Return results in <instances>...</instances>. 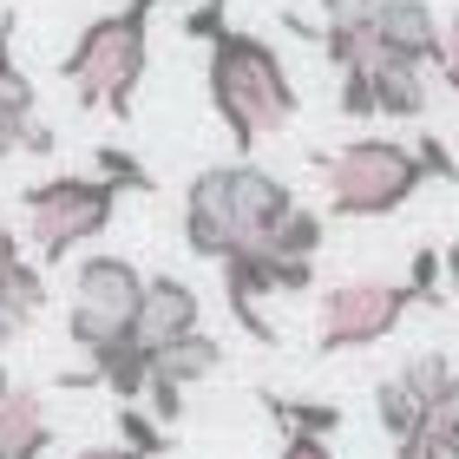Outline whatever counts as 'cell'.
<instances>
[{"label": "cell", "mask_w": 459, "mask_h": 459, "mask_svg": "<svg viewBox=\"0 0 459 459\" xmlns=\"http://www.w3.org/2000/svg\"><path fill=\"white\" fill-rule=\"evenodd\" d=\"M204 86H211V106L223 118V132L237 138V152L249 158L263 138L289 132V118L302 112V92L289 79L282 53L269 39L243 33V27H223L211 39V66H204Z\"/></svg>", "instance_id": "cell-1"}, {"label": "cell", "mask_w": 459, "mask_h": 459, "mask_svg": "<svg viewBox=\"0 0 459 459\" xmlns=\"http://www.w3.org/2000/svg\"><path fill=\"white\" fill-rule=\"evenodd\" d=\"M144 66H152V7L132 0V7H118V13H99L92 27L73 39V53L59 59V79L73 86V99L86 112L132 118Z\"/></svg>", "instance_id": "cell-2"}, {"label": "cell", "mask_w": 459, "mask_h": 459, "mask_svg": "<svg viewBox=\"0 0 459 459\" xmlns=\"http://www.w3.org/2000/svg\"><path fill=\"white\" fill-rule=\"evenodd\" d=\"M316 164H322V184H328V211L348 217V223H374V217L407 211L427 184L413 144H401V138H348L342 152H328Z\"/></svg>", "instance_id": "cell-3"}, {"label": "cell", "mask_w": 459, "mask_h": 459, "mask_svg": "<svg viewBox=\"0 0 459 459\" xmlns=\"http://www.w3.org/2000/svg\"><path fill=\"white\" fill-rule=\"evenodd\" d=\"M20 217H27V249L39 269L66 263L73 249H86L92 237H106L112 217H118V191L99 178H79V171H59V178H39L20 191Z\"/></svg>", "instance_id": "cell-4"}, {"label": "cell", "mask_w": 459, "mask_h": 459, "mask_svg": "<svg viewBox=\"0 0 459 459\" xmlns=\"http://www.w3.org/2000/svg\"><path fill=\"white\" fill-rule=\"evenodd\" d=\"M138 296H144V269L132 256H86L73 269V308H66V335L73 348L99 361L106 348H118L132 335V316H138Z\"/></svg>", "instance_id": "cell-5"}, {"label": "cell", "mask_w": 459, "mask_h": 459, "mask_svg": "<svg viewBox=\"0 0 459 459\" xmlns=\"http://www.w3.org/2000/svg\"><path fill=\"white\" fill-rule=\"evenodd\" d=\"M413 302L420 296H413L407 282H387V276H348L335 289H322V302H316V354H354V348L387 342Z\"/></svg>", "instance_id": "cell-6"}, {"label": "cell", "mask_w": 459, "mask_h": 459, "mask_svg": "<svg viewBox=\"0 0 459 459\" xmlns=\"http://www.w3.org/2000/svg\"><path fill=\"white\" fill-rule=\"evenodd\" d=\"M217 178H223V204H230V223H237V237L249 249H263L269 243V230H276L289 211H296V191L276 178V171H263V164H217Z\"/></svg>", "instance_id": "cell-7"}, {"label": "cell", "mask_w": 459, "mask_h": 459, "mask_svg": "<svg viewBox=\"0 0 459 459\" xmlns=\"http://www.w3.org/2000/svg\"><path fill=\"white\" fill-rule=\"evenodd\" d=\"M197 328H204V302H197L191 282L184 276H144V296H138V316H132V342L144 354L197 335Z\"/></svg>", "instance_id": "cell-8"}, {"label": "cell", "mask_w": 459, "mask_h": 459, "mask_svg": "<svg viewBox=\"0 0 459 459\" xmlns=\"http://www.w3.org/2000/svg\"><path fill=\"white\" fill-rule=\"evenodd\" d=\"M47 446H53L47 401L0 368V459H47Z\"/></svg>", "instance_id": "cell-9"}, {"label": "cell", "mask_w": 459, "mask_h": 459, "mask_svg": "<svg viewBox=\"0 0 459 459\" xmlns=\"http://www.w3.org/2000/svg\"><path fill=\"white\" fill-rule=\"evenodd\" d=\"M374 33H381V47L394 59H407V66H433V53H440V20H433L427 0H401V7H387L381 20H368Z\"/></svg>", "instance_id": "cell-10"}, {"label": "cell", "mask_w": 459, "mask_h": 459, "mask_svg": "<svg viewBox=\"0 0 459 459\" xmlns=\"http://www.w3.org/2000/svg\"><path fill=\"white\" fill-rule=\"evenodd\" d=\"M223 368V342L217 335H204V328H197V335H184V342H171V348H158L152 354V374H144V387H197V381H211V374Z\"/></svg>", "instance_id": "cell-11"}, {"label": "cell", "mask_w": 459, "mask_h": 459, "mask_svg": "<svg viewBox=\"0 0 459 459\" xmlns=\"http://www.w3.org/2000/svg\"><path fill=\"white\" fill-rule=\"evenodd\" d=\"M47 308V276H39V263H27V249L0 269V342L27 335L33 316Z\"/></svg>", "instance_id": "cell-12"}, {"label": "cell", "mask_w": 459, "mask_h": 459, "mask_svg": "<svg viewBox=\"0 0 459 459\" xmlns=\"http://www.w3.org/2000/svg\"><path fill=\"white\" fill-rule=\"evenodd\" d=\"M368 86H374V118H420L427 112V79H420V66H407V59L374 66Z\"/></svg>", "instance_id": "cell-13"}, {"label": "cell", "mask_w": 459, "mask_h": 459, "mask_svg": "<svg viewBox=\"0 0 459 459\" xmlns=\"http://www.w3.org/2000/svg\"><path fill=\"white\" fill-rule=\"evenodd\" d=\"M263 413H269L282 433H308V440L342 433V407H335V401H289V394H263Z\"/></svg>", "instance_id": "cell-14"}, {"label": "cell", "mask_w": 459, "mask_h": 459, "mask_svg": "<svg viewBox=\"0 0 459 459\" xmlns=\"http://www.w3.org/2000/svg\"><path fill=\"white\" fill-rule=\"evenodd\" d=\"M374 420H381V433L394 446H407V440H420V427H427V413L420 401L401 387V374H387V381H374Z\"/></svg>", "instance_id": "cell-15"}, {"label": "cell", "mask_w": 459, "mask_h": 459, "mask_svg": "<svg viewBox=\"0 0 459 459\" xmlns=\"http://www.w3.org/2000/svg\"><path fill=\"white\" fill-rule=\"evenodd\" d=\"M322 237H328V223H322V211H308V204H296L276 230H269V256H282V263H316V249H322Z\"/></svg>", "instance_id": "cell-16"}, {"label": "cell", "mask_w": 459, "mask_h": 459, "mask_svg": "<svg viewBox=\"0 0 459 459\" xmlns=\"http://www.w3.org/2000/svg\"><path fill=\"white\" fill-rule=\"evenodd\" d=\"M401 387L413 394V401H420V413H433V407H440L446 394L459 387V368L446 361L440 348H427V354H413V361L401 368Z\"/></svg>", "instance_id": "cell-17"}, {"label": "cell", "mask_w": 459, "mask_h": 459, "mask_svg": "<svg viewBox=\"0 0 459 459\" xmlns=\"http://www.w3.org/2000/svg\"><path fill=\"white\" fill-rule=\"evenodd\" d=\"M92 164H99V184H112L118 197H125V191H158V178L144 171V164H138L132 152H118V144H99Z\"/></svg>", "instance_id": "cell-18"}, {"label": "cell", "mask_w": 459, "mask_h": 459, "mask_svg": "<svg viewBox=\"0 0 459 459\" xmlns=\"http://www.w3.org/2000/svg\"><path fill=\"white\" fill-rule=\"evenodd\" d=\"M118 446L138 453V459H158V453H171V433H164L144 407H118Z\"/></svg>", "instance_id": "cell-19"}, {"label": "cell", "mask_w": 459, "mask_h": 459, "mask_svg": "<svg viewBox=\"0 0 459 459\" xmlns=\"http://www.w3.org/2000/svg\"><path fill=\"white\" fill-rule=\"evenodd\" d=\"M413 158H420V171H427V178H446L453 191H459V158H453V152H446V144L433 138V132H420V138H413Z\"/></svg>", "instance_id": "cell-20"}, {"label": "cell", "mask_w": 459, "mask_h": 459, "mask_svg": "<svg viewBox=\"0 0 459 459\" xmlns=\"http://www.w3.org/2000/svg\"><path fill=\"white\" fill-rule=\"evenodd\" d=\"M433 66H440V79H446V92L459 99V13L440 27V53H433Z\"/></svg>", "instance_id": "cell-21"}, {"label": "cell", "mask_w": 459, "mask_h": 459, "mask_svg": "<svg viewBox=\"0 0 459 459\" xmlns=\"http://www.w3.org/2000/svg\"><path fill=\"white\" fill-rule=\"evenodd\" d=\"M342 118H374V86H368V73H342Z\"/></svg>", "instance_id": "cell-22"}, {"label": "cell", "mask_w": 459, "mask_h": 459, "mask_svg": "<svg viewBox=\"0 0 459 459\" xmlns=\"http://www.w3.org/2000/svg\"><path fill=\"white\" fill-rule=\"evenodd\" d=\"M223 7H230V0H204L197 13H184V33H191V39H217V33L230 27V20H223Z\"/></svg>", "instance_id": "cell-23"}, {"label": "cell", "mask_w": 459, "mask_h": 459, "mask_svg": "<svg viewBox=\"0 0 459 459\" xmlns=\"http://www.w3.org/2000/svg\"><path fill=\"white\" fill-rule=\"evenodd\" d=\"M53 125H39V118H27V125H20V152H33V158H53Z\"/></svg>", "instance_id": "cell-24"}, {"label": "cell", "mask_w": 459, "mask_h": 459, "mask_svg": "<svg viewBox=\"0 0 459 459\" xmlns=\"http://www.w3.org/2000/svg\"><path fill=\"white\" fill-rule=\"evenodd\" d=\"M276 459H335L328 440H308V433H282V453Z\"/></svg>", "instance_id": "cell-25"}, {"label": "cell", "mask_w": 459, "mask_h": 459, "mask_svg": "<svg viewBox=\"0 0 459 459\" xmlns=\"http://www.w3.org/2000/svg\"><path fill=\"white\" fill-rule=\"evenodd\" d=\"M13 152H20V125H13V118H0V164H7Z\"/></svg>", "instance_id": "cell-26"}, {"label": "cell", "mask_w": 459, "mask_h": 459, "mask_svg": "<svg viewBox=\"0 0 459 459\" xmlns=\"http://www.w3.org/2000/svg\"><path fill=\"white\" fill-rule=\"evenodd\" d=\"M73 459H138V453H125V446H79Z\"/></svg>", "instance_id": "cell-27"}, {"label": "cell", "mask_w": 459, "mask_h": 459, "mask_svg": "<svg viewBox=\"0 0 459 459\" xmlns=\"http://www.w3.org/2000/svg\"><path fill=\"white\" fill-rule=\"evenodd\" d=\"M394 459H446V453H433V446H420V440H407V446H394Z\"/></svg>", "instance_id": "cell-28"}, {"label": "cell", "mask_w": 459, "mask_h": 459, "mask_svg": "<svg viewBox=\"0 0 459 459\" xmlns=\"http://www.w3.org/2000/svg\"><path fill=\"white\" fill-rule=\"evenodd\" d=\"M446 282H453V296H459V237L446 243Z\"/></svg>", "instance_id": "cell-29"}, {"label": "cell", "mask_w": 459, "mask_h": 459, "mask_svg": "<svg viewBox=\"0 0 459 459\" xmlns=\"http://www.w3.org/2000/svg\"><path fill=\"white\" fill-rule=\"evenodd\" d=\"M387 7H401V0H361V20H381Z\"/></svg>", "instance_id": "cell-30"}]
</instances>
